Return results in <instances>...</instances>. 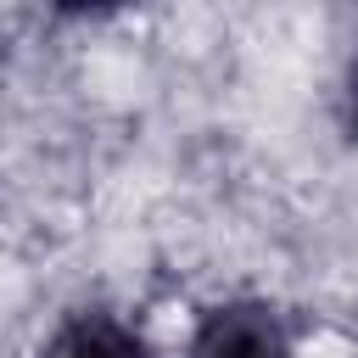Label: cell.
Masks as SVG:
<instances>
[{
    "mask_svg": "<svg viewBox=\"0 0 358 358\" xmlns=\"http://www.w3.org/2000/svg\"><path fill=\"white\" fill-rule=\"evenodd\" d=\"M190 358H296V341L268 302L235 296V302H218L196 319Z\"/></svg>",
    "mask_w": 358,
    "mask_h": 358,
    "instance_id": "obj_1",
    "label": "cell"
},
{
    "mask_svg": "<svg viewBox=\"0 0 358 358\" xmlns=\"http://www.w3.org/2000/svg\"><path fill=\"white\" fill-rule=\"evenodd\" d=\"M352 129H358V78H352Z\"/></svg>",
    "mask_w": 358,
    "mask_h": 358,
    "instance_id": "obj_3",
    "label": "cell"
},
{
    "mask_svg": "<svg viewBox=\"0 0 358 358\" xmlns=\"http://www.w3.org/2000/svg\"><path fill=\"white\" fill-rule=\"evenodd\" d=\"M45 358H151V341L106 308H78L50 330Z\"/></svg>",
    "mask_w": 358,
    "mask_h": 358,
    "instance_id": "obj_2",
    "label": "cell"
}]
</instances>
